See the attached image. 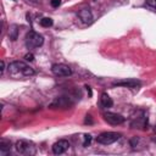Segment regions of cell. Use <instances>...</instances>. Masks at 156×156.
Listing matches in <instances>:
<instances>
[{"label":"cell","instance_id":"6da1fadb","mask_svg":"<svg viewBox=\"0 0 156 156\" xmlns=\"http://www.w3.org/2000/svg\"><path fill=\"white\" fill-rule=\"evenodd\" d=\"M9 72L15 78L30 77V76L34 74V69L29 65H27V63H24L22 61H13V62H11L9 65Z\"/></svg>","mask_w":156,"mask_h":156},{"label":"cell","instance_id":"7a4b0ae2","mask_svg":"<svg viewBox=\"0 0 156 156\" xmlns=\"http://www.w3.org/2000/svg\"><path fill=\"white\" fill-rule=\"evenodd\" d=\"M16 150H17V152L18 154H21V155H34L35 154V151H37V149H35V145L32 143V141H29V140H24V139H22V140H18L17 143H16Z\"/></svg>","mask_w":156,"mask_h":156},{"label":"cell","instance_id":"3957f363","mask_svg":"<svg viewBox=\"0 0 156 156\" xmlns=\"http://www.w3.org/2000/svg\"><path fill=\"white\" fill-rule=\"evenodd\" d=\"M43 43H44V38L39 33H37L34 30H30L29 33H27V35H26V45H27V48H29V49L39 48V46L43 45Z\"/></svg>","mask_w":156,"mask_h":156},{"label":"cell","instance_id":"277c9868","mask_svg":"<svg viewBox=\"0 0 156 156\" xmlns=\"http://www.w3.org/2000/svg\"><path fill=\"white\" fill-rule=\"evenodd\" d=\"M119 136H121V134L116 133V132H104L98 135L96 140H98V143H100L102 145H110V144L117 141L119 139Z\"/></svg>","mask_w":156,"mask_h":156},{"label":"cell","instance_id":"5b68a950","mask_svg":"<svg viewBox=\"0 0 156 156\" xmlns=\"http://www.w3.org/2000/svg\"><path fill=\"white\" fill-rule=\"evenodd\" d=\"M51 71L57 77H68L72 74V68L63 63H54L51 66Z\"/></svg>","mask_w":156,"mask_h":156},{"label":"cell","instance_id":"8992f818","mask_svg":"<svg viewBox=\"0 0 156 156\" xmlns=\"http://www.w3.org/2000/svg\"><path fill=\"white\" fill-rule=\"evenodd\" d=\"M104 119L112 124V126H118V124H122L124 122V117L118 115V113H113V112H106L104 113Z\"/></svg>","mask_w":156,"mask_h":156},{"label":"cell","instance_id":"52a82bcc","mask_svg":"<svg viewBox=\"0 0 156 156\" xmlns=\"http://www.w3.org/2000/svg\"><path fill=\"white\" fill-rule=\"evenodd\" d=\"M69 147V143L67 140H58L56 141L54 145H52V152L55 155H60V154H63L67 149Z\"/></svg>","mask_w":156,"mask_h":156},{"label":"cell","instance_id":"ba28073f","mask_svg":"<svg viewBox=\"0 0 156 156\" xmlns=\"http://www.w3.org/2000/svg\"><path fill=\"white\" fill-rule=\"evenodd\" d=\"M113 85H121V87H127V88H130V89H138L140 87V82L135 80V79H128V80L116 82V83H113Z\"/></svg>","mask_w":156,"mask_h":156},{"label":"cell","instance_id":"9c48e42d","mask_svg":"<svg viewBox=\"0 0 156 156\" xmlns=\"http://www.w3.org/2000/svg\"><path fill=\"white\" fill-rule=\"evenodd\" d=\"M78 16H79V18L82 20V22H84V23H90V22L93 21V15H91V12H90L89 9H83V10H80L79 13H78Z\"/></svg>","mask_w":156,"mask_h":156},{"label":"cell","instance_id":"30bf717a","mask_svg":"<svg viewBox=\"0 0 156 156\" xmlns=\"http://www.w3.org/2000/svg\"><path fill=\"white\" fill-rule=\"evenodd\" d=\"M100 104H101V106L102 107H106V108H108V107H111L112 105H113V102H112V99L106 94V93H104V94H101V98H100Z\"/></svg>","mask_w":156,"mask_h":156},{"label":"cell","instance_id":"8fae6325","mask_svg":"<svg viewBox=\"0 0 156 156\" xmlns=\"http://www.w3.org/2000/svg\"><path fill=\"white\" fill-rule=\"evenodd\" d=\"M10 150H11V143L6 139H1V141H0V152L5 155Z\"/></svg>","mask_w":156,"mask_h":156},{"label":"cell","instance_id":"7c38bea8","mask_svg":"<svg viewBox=\"0 0 156 156\" xmlns=\"http://www.w3.org/2000/svg\"><path fill=\"white\" fill-rule=\"evenodd\" d=\"M68 105H69V104H68L67 99L62 96V98L56 99V100L52 102V105H51V106H52V107H54V106H57V107H67Z\"/></svg>","mask_w":156,"mask_h":156},{"label":"cell","instance_id":"4fadbf2b","mask_svg":"<svg viewBox=\"0 0 156 156\" xmlns=\"http://www.w3.org/2000/svg\"><path fill=\"white\" fill-rule=\"evenodd\" d=\"M9 37H10L11 40H16L17 39V37H18V27L16 24H13V26L10 27V29H9Z\"/></svg>","mask_w":156,"mask_h":156},{"label":"cell","instance_id":"5bb4252c","mask_svg":"<svg viewBox=\"0 0 156 156\" xmlns=\"http://www.w3.org/2000/svg\"><path fill=\"white\" fill-rule=\"evenodd\" d=\"M40 26L44 27V28H49V27L52 26V20L49 18V17H44V18L40 20Z\"/></svg>","mask_w":156,"mask_h":156},{"label":"cell","instance_id":"9a60e30c","mask_svg":"<svg viewBox=\"0 0 156 156\" xmlns=\"http://www.w3.org/2000/svg\"><path fill=\"white\" fill-rule=\"evenodd\" d=\"M50 4L52 7H58L61 5V0H50Z\"/></svg>","mask_w":156,"mask_h":156},{"label":"cell","instance_id":"2e32d148","mask_svg":"<svg viewBox=\"0 0 156 156\" xmlns=\"http://www.w3.org/2000/svg\"><path fill=\"white\" fill-rule=\"evenodd\" d=\"M146 4L150 7H152L154 10H156V0H146Z\"/></svg>","mask_w":156,"mask_h":156},{"label":"cell","instance_id":"e0dca14e","mask_svg":"<svg viewBox=\"0 0 156 156\" xmlns=\"http://www.w3.org/2000/svg\"><path fill=\"white\" fill-rule=\"evenodd\" d=\"M90 140H91V136H90L89 134H85V135H84V144H83V145L87 146V145L90 143Z\"/></svg>","mask_w":156,"mask_h":156},{"label":"cell","instance_id":"ac0fdd59","mask_svg":"<svg viewBox=\"0 0 156 156\" xmlns=\"http://www.w3.org/2000/svg\"><path fill=\"white\" fill-rule=\"evenodd\" d=\"M24 58H26V61H33L34 60V56H33V54H27L24 56Z\"/></svg>","mask_w":156,"mask_h":156},{"label":"cell","instance_id":"d6986e66","mask_svg":"<svg viewBox=\"0 0 156 156\" xmlns=\"http://www.w3.org/2000/svg\"><path fill=\"white\" fill-rule=\"evenodd\" d=\"M136 143H138V139H136V138H133V139L130 140V145H132V146H135Z\"/></svg>","mask_w":156,"mask_h":156},{"label":"cell","instance_id":"ffe728a7","mask_svg":"<svg viewBox=\"0 0 156 156\" xmlns=\"http://www.w3.org/2000/svg\"><path fill=\"white\" fill-rule=\"evenodd\" d=\"M90 117H91L90 115L87 116V118H85V123H91V118H90Z\"/></svg>","mask_w":156,"mask_h":156},{"label":"cell","instance_id":"44dd1931","mask_svg":"<svg viewBox=\"0 0 156 156\" xmlns=\"http://www.w3.org/2000/svg\"><path fill=\"white\" fill-rule=\"evenodd\" d=\"M4 69H5V63H4V61L1 62V73L4 72Z\"/></svg>","mask_w":156,"mask_h":156}]
</instances>
